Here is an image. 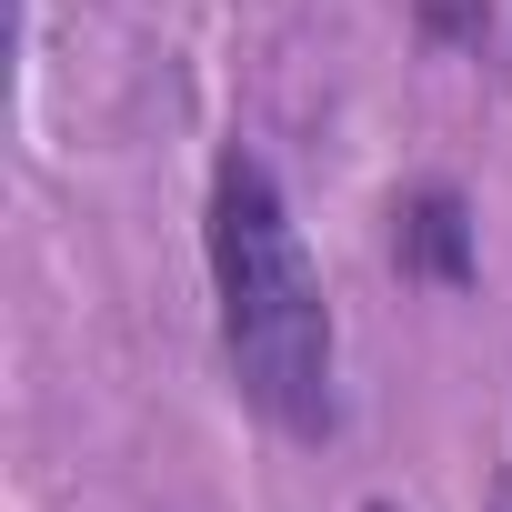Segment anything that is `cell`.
Wrapping results in <instances>:
<instances>
[{
  "instance_id": "3957f363",
  "label": "cell",
  "mask_w": 512,
  "mask_h": 512,
  "mask_svg": "<svg viewBox=\"0 0 512 512\" xmlns=\"http://www.w3.org/2000/svg\"><path fill=\"white\" fill-rule=\"evenodd\" d=\"M482 512H512V472H492V502Z\"/></svg>"
},
{
  "instance_id": "6da1fadb",
  "label": "cell",
  "mask_w": 512,
  "mask_h": 512,
  "mask_svg": "<svg viewBox=\"0 0 512 512\" xmlns=\"http://www.w3.org/2000/svg\"><path fill=\"white\" fill-rule=\"evenodd\" d=\"M201 251H211V312H221V362H231L241 402L302 442H322L332 432V302L292 231L282 181L251 151H221Z\"/></svg>"
},
{
  "instance_id": "7a4b0ae2",
  "label": "cell",
  "mask_w": 512,
  "mask_h": 512,
  "mask_svg": "<svg viewBox=\"0 0 512 512\" xmlns=\"http://www.w3.org/2000/svg\"><path fill=\"white\" fill-rule=\"evenodd\" d=\"M392 262L412 282H442V292L472 282V211H462L452 181H422V191L392 201Z\"/></svg>"
},
{
  "instance_id": "277c9868",
  "label": "cell",
  "mask_w": 512,
  "mask_h": 512,
  "mask_svg": "<svg viewBox=\"0 0 512 512\" xmlns=\"http://www.w3.org/2000/svg\"><path fill=\"white\" fill-rule=\"evenodd\" d=\"M362 512H402V502H362Z\"/></svg>"
}]
</instances>
